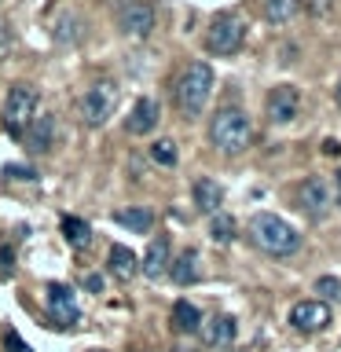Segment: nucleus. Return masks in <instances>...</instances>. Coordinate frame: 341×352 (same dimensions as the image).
I'll list each match as a JSON object with an SVG mask.
<instances>
[{
  "label": "nucleus",
  "instance_id": "28",
  "mask_svg": "<svg viewBox=\"0 0 341 352\" xmlns=\"http://www.w3.org/2000/svg\"><path fill=\"white\" fill-rule=\"evenodd\" d=\"M8 176H11V180H33L37 173H33L30 165H8Z\"/></svg>",
  "mask_w": 341,
  "mask_h": 352
},
{
  "label": "nucleus",
  "instance_id": "27",
  "mask_svg": "<svg viewBox=\"0 0 341 352\" xmlns=\"http://www.w3.org/2000/svg\"><path fill=\"white\" fill-rule=\"evenodd\" d=\"M4 345H8V352H30V345L15 334V330H8V334H4Z\"/></svg>",
  "mask_w": 341,
  "mask_h": 352
},
{
  "label": "nucleus",
  "instance_id": "6",
  "mask_svg": "<svg viewBox=\"0 0 341 352\" xmlns=\"http://www.w3.org/2000/svg\"><path fill=\"white\" fill-rule=\"evenodd\" d=\"M37 118V92L30 85H15L4 99V125L11 136H22L30 129V121Z\"/></svg>",
  "mask_w": 341,
  "mask_h": 352
},
{
  "label": "nucleus",
  "instance_id": "22",
  "mask_svg": "<svg viewBox=\"0 0 341 352\" xmlns=\"http://www.w3.org/2000/svg\"><path fill=\"white\" fill-rule=\"evenodd\" d=\"M261 8H264V19L275 22V26H283V22L294 19V11L301 8V0H261Z\"/></svg>",
  "mask_w": 341,
  "mask_h": 352
},
{
  "label": "nucleus",
  "instance_id": "21",
  "mask_svg": "<svg viewBox=\"0 0 341 352\" xmlns=\"http://www.w3.org/2000/svg\"><path fill=\"white\" fill-rule=\"evenodd\" d=\"M198 327H202V312L191 301H176L173 305V330L176 334H198Z\"/></svg>",
  "mask_w": 341,
  "mask_h": 352
},
{
  "label": "nucleus",
  "instance_id": "5",
  "mask_svg": "<svg viewBox=\"0 0 341 352\" xmlns=\"http://www.w3.org/2000/svg\"><path fill=\"white\" fill-rule=\"evenodd\" d=\"M242 41H246V22L239 15H231V11L217 15L206 30V48L213 55H235L242 48Z\"/></svg>",
  "mask_w": 341,
  "mask_h": 352
},
{
  "label": "nucleus",
  "instance_id": "3",
  "mask_svg": "<svg viewBox=\"0 0 341 352\" xmlns=\"http://www.w3.org/2000/svg\"><path fill=\"white\" fill-rule=\"evenodd\" d=\"M213 66L209 63H191L187 70L176 77V107L184 110L187 118H198L213 96Z\"/></svg>",
  "mask_w": 341,
  "mask_h": 352
},
{
  "label": "nucleus",
  "instance_id": "30",
  "mask_svg": "<svg viewBox=\"0 0 341 352\" xmlns=\"http://www.w3.org/2000/svg\"><path fill=\"white\" fill-rule=\"evenodd\" d=\"M334 195H338V206H341V173H338V184H334Z\"/></svg>",
  "mask_w": 341,
  "mask_h": 352
},
{
  "label": "nucleus",
  "instance_id": "24",
  "mask_svg": "<svg viewBox=\"0 0 341 352\" xmlns=\"http://www.w3.org/2000/svg\"><path fill=\"white\" fill-rule=\"evenodd\" d=\"M176 158H180V154H176V143H173V140L151 143V162H154V165H162V169H173Z\"/></svg>",
  "mask_w": 341,
  "mask_h": 352
},
{
  "label": "nucleus",
  "instance_id": "26",
  "mask_svg": "<svg viewBox=\"0 0 341 352\" xmlns=\"http://www.w3.org/2000/svg\"><path fill=\"white\" fill-rule=\"evenodd\" d=\"M316 294L341 297V279H334V275H323V279H316Z\"/></svg>",
  "mask_w": 341,
  "mask_h": 352
},
{
  "label": "nucleus",
  "instance_id": "7",
  "mask_svg": "<svg viewBox=\"0 0 341 352\" xmlns=\"http://www.w3.org/2000/svg\"><path fill=\"white\" fill-rule=\"evenodd\" d=\"M118 30L125 33V37H151L154 8L147 4V0H129V4L118 11Z\"/></svg>",
  "mask_w": 341,
  "mask_h": 352
},
{
  "label": "nucleus",
  "instance_id": "19",
  "mask_svg": "<svg viewBox=\"0 0 341 352\" xmlns=\"http://www.w3.org/2000/svg\"><path fill=\"white\" fill-rule=\"evenodd\" d=\"M114 220L121 228H129V231H136V235H147V231L154 228V213L151 209H143V206H129V209H118Z\"/></svg>",
  "mask_w": 341,
  "mask_h": 352
},
{
  "label": "nucleus",
  "instance_id": "31",
  "mask_svg": "<svg viewBox=\"0 0 341 352\" xmlns=\"http://www.w3.org/2000/svg\"><path fill=\"white\" fill-rule=\"evenodd\" d=\"M334 99H338V107H341V77H338V88H334Z\"/></svg>",
  "mask_w": 341,
  "mask_h": 352
},
{
  "label": "nucleus",
  "instance_id": "15",
  "mask_svg": "<svg viewBox=\"0 0 341 352\" xmlns=\"http://www.w3.org/2000/svg\"><path fill=\"white\" fill-rule=\"evenodd\" d=\"M22 140H26L30 151H52V147H55V118H52V114L33 118L30 129L22 132Z\"/></svg>",
  "mask_w": 341,
  "mask_h": 352
},
{
  "label": "nucleus",
  "instance_id": "16",
  "mask_svg": "<svg viewBox=\"0 0 341 352\" xmlns=\"http://www.w3.org/2000/svg\"><path fill=\"white\" fill-rule=\"evenodd\" d=\"M191 195H195V206L202 209V213H209V217L220 213V206H224V187H220L217 180H209V176H198Z\"/></svg>",
  "mask_w": 341,
  "mask_h": 352
},
{
  "label": "nucleus",
  "instance_id": "23",
  "mask_svg": "<svg viewBox=\"0 0 341 352\" xmlns=\"http://www.w3.org/2000/svg\"><path fill=\"white\" fill-rule=\"evenodd\" d=\"M209 235H213V242H220V246H228L231 239H235V220H231V213H213V220H209Z\"/></svg>",
  "mask_w": 341,
  "mask_h": 352
},
{
  "label": "nucleus",
  "instance_id": "20",
  "mask_svg": "<svg viewBox=\"0 0 341 352\" xmlns=\"http://www.w3.org/2000/svg\"><path fill=\"white\" fill-rule=\"evenodd\" d=\"M63 239L70 242V250H88L92 246V224L81 217H63Z\"/></svg>",
  "mask_w": 341,
  "mask_h": 352
},
{
  "label": "nucleus",
  "instance_id": "10",
  "mask_svg": "<svg viewBox=\"0 0 341 352\" xmlns=\"http://www.w3.org/2000/svg\"><path fill=\"white\" fill-rule=\"evenodd\" d=\"M48 316L55 319V327H74L81 319V308H77L70 286H63V283L48 286Z\"/></svg>",
  "mask_w": 341,
  "mask_h": 352
},
{
  "label": "nucleus",
  "instance_id": "18",
  "mask_svg": "<svg viewBox=\"0 0 341 352\" xmlns=\"http://www.w3.org/2000/svg\"><path fill=\"white\" fill-rule=\"evenodd\" d=\"M107 264H110V272L118 275V279H132V275L140 272V257L132 253L129 246H110V253H107Z\"/></svg>",
  "mask_w": 341,
  "mask_h": 352
},
{
  "label": "nucleus",
  "instance_id": "8",
  "mask_svg": "<svg viewBox=\"0 0 341 352\" xmlns=\"http://www.w3.org/2000/svg\"><path fill=\"white\" fill-rule=\"evenodd\" d=\"M290 327L301 334H319L330 327V305L327 301H297L290 308Z\"/></svg>",
  "mask_w": 341,
  "mask_h": 352
},
{
  "label": "nucleus",
  "instance_id": "25",
  "mask_svg": "<svg viewBox=\"0 0 341 352\" xmlns=\"http://www.w3.org/2000/svg\"><path fill=\"white\" fill-rule=\"evenodd\" d=\"M334 4H338V0H301V8H305L312 19H327L330 11H334Z\"/></svg>",
  "mask_w": 341,
  "mask_h": 352
},
{
  "label": "nucleus",
  "instance_id": "9",
  "mask_svg": "<svg viewBox=\"0 0 341 352\" xmlns=\"http://www.w3.org/2000/svg\"><path fill=\"white\" fill-rule=\"evenodd\" d=\"M268 118L275 121V125H290V121L297 118V110H301V92H297L294 85H275L268 92Z\"/></svg>",
  "mask_w": 341,
  "mask_h": 352
},
{
  "label": "nucleus",
  "instance_id": "13",
  "mask_svg": "<svg viewBox=\"0 0 341 352\" xmlns=\"http://www.w3.org/2000/svg\"><path fill=\"white\" fill-rule=\"evenodd\" d=\"M169 261H173V253H169V239L158 235L147 246V253H143V261H140V272L147 275V279H162V275H169Z\"/></svg>",
  "mask_w": 341,
  "mask_h": 352
},
{
  "label": "nucleus",
  "instance_id": "4",
  "mask_svg": "<svg viewBox=\"0 0 341 352\" xmlns=\"http://www.w3.org/2000/svg\"><path fill=\"white\" fill-rule=\"evenodd\" d=\"M118 85L110 81V77H103V81H96L92 88H85V96L77 99V114H81L85 125H103L107 118H114L118 110Z\"/></svg>",
  "mask_w": 341,
  "mask_h": 352
},
{
  "label": "nucleus",
  "instance_id": "29",
  "mask_svg": "<svg viewBox=\"0 0 341 352\" xmlns=\"http://www.w3.org/2000/svg\"><path fill=\"white\" fill-rule=\"evenodd\" d=\"M85 290L103 294V275H85Z\"/></svg>",
  "mask_w": 341,
  "mask_h": 352
},
{
  "label": "nucleus",
  "instance_id": "2",
  "mask_svg": "<svg viewBox=\"0 0 341 352\" xmlns=\"http://www.w3.org/2000/svg\"><path fill=\"white\" fill-rule=\"evenodd\" d=\"M253 140V125L250 114L242 107H220L213 121H209V143L220 154H242Z\"/></svg>",
  "mask_w": 341,
  "mask_h": 352
},
{
  "label": "nucleus",
  "instance_id": "11",
  "mask_svg": "<svg viewBox=\"0 0 341 352\" xmlns=\"http://www.w3.org/2000/svg\"><path fill=\"white\" fill-rule=\"evenodd\" d=\"M158 118H162L158 99L140 96V99H136V107H132V110H129V118H125L129 136H151V132L158 129Z\"/></svg>",
  "mask_w": 341,
  "mask_h": 352
},
{
  "label": "nucleus",
  "instance_id": "17",
  "mask_svg": "<svg viewBox=\"0 0 341 352\" xmlns=\"http://www.w3.org/2000/svg\"><path fill=\"white\" fill-rule=\"evenodd\" d=\"M169 279L176 286H191L202 279V268H198V250H184L176 261H169Z\"/></svg>",
  "mask_w": 341,
  "mask_h": 352
},
{
  "label": "nucleus",
  "instance_id": "12",
  "mask_svg": "<svg viewBox=\"0 0 341 352\" xmlns=\"http://www.w3.org/2000/svg\"><path fill=\"white\" fill-rule=\"evenodd\" d=\"M198 334H202V345H209V349H228L239 334V323L231 316H213V319H202Z\"/></svg>",
  "mask_w": 341,
  "mask_h": 352
},
{
  "label": "nucleus",
  "instance_id": "14",
  "mask_svg": "<svg viewBox=\"0 0 341 352\" xmlns=\"http://www.w3.org/2000/svg\"><path fill=\"white\" fill-rule=\"evenodd\" d=\"M297 206H301L308 217H323V209H327V184L319 180V176L301 180V187H297Z\"/></svg>",
  "mask_w": 341,
  "mask_h": 352
},
{
  "label": "nucleus",
  "instance_id": "1",
  "mask_svg": "<svg viewBox=\"0 0 341 352\" xmlns=\"http://www.w3.org/2000/svg\"><path fill=\"white\" fill-rule=\"evenodd\" d=\"M250 239L253 246L268 257H290V253L301 250V235L290 220L275 217V213H253L250 217Z\"/></svg>",
  "mask_w": 341,
  "mask_h": 352
}]
</instances>
